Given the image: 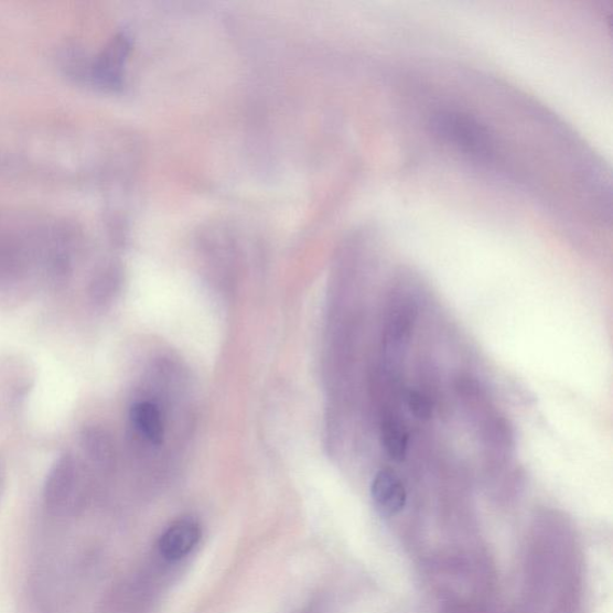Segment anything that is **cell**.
<instances>
[{
	"label": "cell",
	"instance_id": "obj_3",
	"mask_svg": "<svg viewBox=\"0 0 613 613\" xmlns=\"http://www.w3.org/2000/svg\"><path fill=\"white\" fill-rule=\"evenodd\" d=\"M75 459L65 454L57 460L49 473L45 485V501L53 510H65L73 504L77 487Z\"/></svg>",
	"mask_w": 613,
	"mask_h": 613
},
{
	"label": "cell",
	"instance_id": "obj_1",
	"mask_svg": "<svg viewBox=\"0 0 613 613\" xmlns=\"http://www.w3.org/2000/svg\"><path fill=\"white\" fill-rule=\"evenodd\" d=\"M430 128L440 141L472 160L490 162L494 158L495 141L490 128L465 111L440 110L431 117Z\"/></svg>",
	"mask_w": 613,
	"mask_h": 613
},
{
	"label": "cell",
	"instance_id": "obj_6",
	"mask_svg": "<svg viewBox=\"0 0 613 613\" xmlns=\"http://www.w3.org/2000/svg\"><path fill=\"white\" fill-rule=\"evenodd\" d=\"M380 437L387 455L395 462L401 463L408 455L410 437L406 424L395 412L388 411L383 417Z\"/></svg>",
	"mask_w": 613,
	"mask_h": 613
},
{
	"label": "cell",
	"instance_id": "obj_4",
	"mask_svg": "<svg viewBox=\"0 0 613 613\" xmlns=\"http://www.w3.org/2000/svg\"><path fill=\"white\" fill-rule=\"evenodd\" d=\"M370 493L376 509L385 518H392L406 508L408 501L406 486L391 469H384L376 473Z\"/></svg>",
	"mask_w": 613,
	"mask_h": 613
},
{
	"label": "cell",
	"instance_id": "obj_5",
	"mask_svg": "<svg viewBox=\"0 0 613 613\" xmlns=\"http://www.w3.org/2000/svg\"><path fill=\"white\" fill-rule=\"evenodd\" d=\"M201 537L202 529L198 524L191 520L176 521L161 536L160 552L170 561L184 559L197 547Z\"/></svg>",
	"mask_w": 613,
	"mask_h": 613
},
{
	"label": "cell",
	"instance_id": "obj_8",
	"mask_svg": "<svg viewBox=\"0 0 613 613\" xmlns=\"http://www.w3.org/2000/svg\"><path fill=\"white\" fill-rule=\"evenodd\" d=\"M406 401L410 412L418 420L428 421L433 416V401L426 394L410 389L406 396Z\"/></svg>",
	"mask_w": 613,
	"mask_h": 613
},
{
	"label": "cell",
	"instance_id": "obj_2",
	"mask_svg": "<svg viewBox=\"0 0 613 613\" xmlns=\"http://www.w3.org/2000/svg\"><path fill=\"white\" fill-rule=\"evenodd\" d=\"M130 49V39L127 35L118 34L111 39L92 66V77L97 85L108 89L121 87Z\"/></svg>",
	"mask_w": 613,
	"mask_h": 613
},
{
	"label": "cell",
	"instance_id": "obj_7",
	"mask_svg": "<svg viewBox=\"0 0 613 613\" xmlns=\"http://www.w3.org/2000/svg\"><path fill=\"white\" fill-rule=\"evenodd\" d=\"M135 428L152 444L160 445L164 439L162 415L152 402L135 404L130 412Z\"/></svg>",
	"mask_w": 613,
	"mask_h": 613
}]
</instances>
